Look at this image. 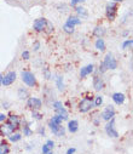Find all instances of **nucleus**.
<instances>
[{
	"label": "nucleus",
	"instance_id": "f257e3e1",
	"mask_svg": "<svg viewBox=\"0 0 133 154\" xmlns=\"http://www.w3.org/2000/svg\"><path fill=\"white\" fill-rule=\"evenodd\" d=\"M21 77H22V81H23L26 85H28V86H30V87H33V86L36 85L35 75L32 73V72H27V70H24V72H22Z\"/></svg>",
	"mask_w": 133,
	"mask_h": 154
},
{
	"label": "nucleus",
	"instance_id": "f03ea898",
	"mask_svg": "<svg viewBox=\"0 0 133 154\" xmlns=\"http://www.w3.org/2000/svg\"><path fill=\"white\" fill-rule=\"evenodd\" d=\"M48 126L51 129V131H52V133H55V135L57 137H62L65 135V129L62 126V124H56V122L53 121H48Z\"/></svg>",
	"mask_w": 133,
	"mask_h": 154
},
{
	"label": "nucleus",
	"instance_id": "7ed1b4c3",
	"mask_svg": "<svg viewBox=\"0 0 133 154\" xmlns=\"http://www.w3.org/2000/svg\"><path fill=\"white\" fill-rule=\"evenodd\" d=\"M105 132H107V135L112 137V138H116L119 137V132L117 130L115 129V119L112 118L108 121V124L105 125Z\"/></svg>",
	"mask_w": 133,
	"mask_h": 154
},
{
	"label": "nucleus",
	"instance_id": "20e7f679",
	"mask_svg": "<svg viewBox=\"0 0 133 154\" xmlns=\"http://www.w3.org/2000/svg\"><path fill=\"white\" fill-rule=\"evenodd\" d=\"M93 107H95L93 101H92L91 98H87V97L83 98V100H81V102L79 103V110L81 113H87L88 110H91Z\"/></svg>",
	"mask_w": 133,
	"mask_h": 154
},
{
	"label": "nucleus",
	"instance_id": "39448f33",
	"mask_svg": "<svg viewBox=\"0 0 133 154\" xmlns=\"http://www.w3.org/2000/svg\"><path fill=\"white\" fill-rule=\"evenodd\" d=\"M103 66L105 67V69H116L117 62L111 54H107V56L104 57V61H103Z\"/></svg>",
	"mask_w": 133,
	"mask_h": 154
},
{
	"label": "nucleus",
	"instance_id": "423d86ee",
	"mask_svg": "<svg viewBox=\"0 0 133 154\" xmlns=\"http://www.w3.org/2000/svg\"><path fill=\"white\" fill-rule=\"evenodd\" d=\"M116 10H117V6H116L115 3H110V4L107 5V17L110 19V21H114L115 19Z\"/></svg>",
	"mask_w": 133,
	"mask_h": 154
},
{
	"label": "nucleus",
	"instance_id": "0eeeda50",
	"mask_svg": "<svg viewBox=\"0 0 133 154\" xmlns=\"http://www.w3.org/2000/svg\"><path fill=\"white\" fill-rule=\"evenodd\" d=\"M33 27H34V29L36 30V32H43V30H45L46 27H47V19L44 18V17H43V18H38V19H35V22H34Z\"/></svg>",
	"mask_w": 133,
	"mask_h": 154
},
{
	"label": "nucleus",
	"instance_id": "6e6552de",
	"mask_svg": "<svg viewBox=\"0 0 133 154\" xmlns=\"http://www.w3.org/2000/svg\"><path fill=\"white\" fill-rule=\"evenodd\" d=\"M114 117H115V108L112 106H108L103 110V113H102V118H103L104 120H107V121H109L110 119H112Z\"/></svg>",
	"mask_w": 133,
	"mask_h": 154
},
{
	"label": "nucleus",
	"instance_id": "1a4fd4ad",
	"mask_svg": "<svg viewBox=\"0 0 133 154\" xmlns=\"http://www.w3.org/2000/svg\"><path fill=\"white\" fill-rule=\"evenodd\" d=\"M15 80H16V73H15V72H9L6 75L3 77V83H1V85L9 86V85H11Z\"/></svg>",
	"mask_w": 133,
	"mask_h": 154
},
{
	"label": "nucleus",
	"instance_id": "9d476101",
	"mask_svg": "<svg viewBox=\"0 0 133 154\" xmlns=\"http://www.w3.org/2000/svg\"><path fill=\"white\" fill-rule=\"evenodd\" d=\"M41 105H43L41 100H39V98H36V97H30V98L28 100V107L32 108L33 110L40 109V108H41Z\"/></svg>",
	"mask_w": 133,
	"mask_h": 154
},
{
	"label": "nucleus",
	"instance_id": "9b49d317",
	"mask_svg": "<svg viewBox=\"0 0 133 154\" xmlns=\"http://www.w3.org/2000/svg\"><path fill=\"white\" fill-rule=\"evenodd\" d=\"M93 69H95V66L92 64V63L85 66L84 68H81V70H80V77H81V78H85V77L90 75L92 72H93Z\"/></svg>",
	"mask_w": 133,
	"mask_h": 154
},
{
	"label": "nucleus",
	"instance_id": "f8f14e48",
	"mask_svg": "<svg viewBox=\"0 0 133 154\" xmlns=\"http://www.w3.org/2000/svg\"><path fill=\"white\" fill-rule=\"evenodd\" d=\"M93 87L96 91H100V90H103L104 89V81L102 78L99 77H95L93 78Z\"/></svg>",
	"mask_w": 133,
	"mask_h": 154
},
{
	"label": "nucleus",
	"instance_id": "ddd939ff",
	"mask_svg": "<svg viewBox=\"0 0 133 154\" xmlns=\"http://www.w3.org/2000/svg\"><path fill=\"white\" fill-rule=\"evenodd\" d=\"M125 98H126L125 95L121 94V92H115V94L112 95V101H114L117 106H120V105L124 103V102H125Z\"/></svg>",
	"mask_w": 133,
	"mask_h": 154
},
{
	"label": "nucleus",
	"instance_id": "4468645a",
	"mask_svg": "<svg viewBox=\"0 0 133 154\" xmlns=\"http://www.w3.org/2000/svg\"><path fill=\"white\" fill-rule=\"evenodd\" d=\"M15 129H16V126H14L11 122H10V124H6V125H3V126H1L3 135H7V136L11 135V133H14Z\"/></svg>",
	"mask_w": 133,
	"mask_h": 154
},
{
	"label": "nucleus",
	"instance_id": "2eb2a0df",
	"mask_svg": "<svg viewBox=\"0 0 133 154\" xmlns=\"http://www.w3.org/2000/svg\"><path fill=\"white\" fill-rule=\"evenodd\" d=\"M65 24H68V26H70V27H75V26H79V24H81V19H80L79 17L70 16V17L67 19Z\"/></svg>",
	"mask_w": 133,
	"mask_h": 154
},
{
	"label": "nucleus",
	"instance_id": "dca6fc26",
	"mask_svg": "<svg viewBox=\"0 0 133 154\" xmlns=\"http://www.w3.org/2000/svg\"><path fill=\"white\" fill-rule=\"evenodd\" d=\"M68 130L71 133H75L79 130V122H78V120H70L68 122Z\"/></svg>",
	"mask_w": 133,
	"mask_h": 154
},
{
	"label": "nucleus",
	"instance_id": "f3484780",
	"mask_svg": "<svg viewBox=\"0 0 133 154\" xmlns=\"http://www.w3.org/2000/svg\"><path fill=\"white\" fill-rule=\"evenodd\" d=\"M96 49L98 50V51H104L105 50V43H104V40L102 39V38H98L97 40H96Z\"/></svg>",
	"mask_w": 133,
	"mask_h": 154
},
{
	"label": "nucleus",
	"instance_id": "a211bd4d",
	"mask_svg": "<svg viewBox=\"0 0 133 154\" xmlns=\"http://www.w3.org/2000/svg\"><path fill=\"white\" fill-rule=\"evenodd\" d=\"M56 112H57V115H59L63 120H67V119H68V112L65 110L64 107H60V108L56 109Z\"/></svg>",
	"mask_w": 133,
	"mask_h": 154
},
{
	"label": "nucleus",
	"instance_id": "6ab92c4d",
	"mask_svg": "<svg viewBox=\"0 0 133 154\" xmlns=\"http://www.w3.org/2000/svg\"><path fill=\"white\" fill-rule=\"evenodd\" d=\"M55 80H56V85H57L58 90L63 91V90H64V81H63V78L60 77V75H57V77L55 78Z\"/></svg>",
	"mask_w": 133,
	"mask_h": 154
},
{
	"label": "nucleus",
	"instance_id": "aec40b11",
	"mask_svg": "<svg viewBox=\"0 0 133 154\" xmlns=\"http://www.w3.org/2000/svg\"><path fill=\"white\" fill-rule=\"evenodd\" d=\"M95 35H97L98 38H102L104 34H105V29L104 28H102V27H96V29H95Z\"/></svg>",
	"mask_w": 133,
	"mask_h": 154
},
{
	"label": "nucleus",
	"instance_id": "412c9836",
	"mask_svg": "<svg viewBox=\"0 0 133 154\" xmlns=\"http://www.w3.org/2000/svg\"><path fill=\"white\" fill-rule=\"evenodd\" d=\"M21 138H22V135H21V133H11V135L9 136V140L11 141V142H18Z\"/></svg>",
	"mask_w": 133,
	"mask_h": 154
},
{
	"label": "nucleus",
	"instance_id": "4be33fe9",
	"mask_svg": "<svg viewBox=\"0 0 133 154\" xmlns=\"http://www.w3.org/2000/svg\"><path fill=\"white\" fill-rule=\"evenodd\" d=\"M76 12H78V15L79 16H81V17H87V11H86V9H84V7H81V6H79V7H76Z\"/></svg>",
	"mask_w": 133,
	"mask_h": 154
},
{
	"label": "nucleus",
	"instance_id": "5701e85b",
	"mask_svg": "<svg viewBox=\"0 0 133 154\" xmlns=\"http://www.w3.org/2000/svg\"><path fill=\"white\" fill-rule=\"evenodd\" d=\"M18 97L21 98V100H24V98H27L28 97V91L26 90V89H19L18 90Z\"/></svg>",
	"mask_w": 133,
	"mask_h": 154
},
{
	"label": "nucleus",
	"instance_id": "b1692460",
	"mask_svg": "<svg viewBox=\"0 0 133 154\" xmlns=\"http://www.w3.org/2000/svg\"><path fill=\"white\" fill-rule=\"evenodd\" d=\"M9 120H10V122H11V124L14 125V126H18V124H19V118L17 117V115H11L9 118Z\"/></svg>",
	"mask_w": 133,
	"mask_h": 154
},
{
	"label": "nucleus",
	"instance_id": "393cba45",
	"mask_svg": "<svg viewBox=\"0 0 133 154\" xmlns=\"http://www.w3.org/2000/svg\"><path fill=\"white\" fill-rule=\"evenodd\" d=\"M9 152H10V147L6 143H1L0 145V154H7Z\"/></svg>",
	"mask_w": 133,
	"mask_h": 154
},
{
	"label": "nucleus",
	"instance_id": "a878e982",
	"mask_svg": "<svg viewBox=\"0 0 133 154\" xmlns=\"http://www.w3.org/2000/svg\"><path fill=\"white\" fill-rule=\"evenodd\" d=\"M133 44V40L132 39H128L126 40V42H124V44H122V50H128Z\"/></svg>",
	"mask_w": 133,
	"mask_h": 154
},
{
	"label": "nucleus",
	"instance_id": "bb28decb",
	"mask_svg": "<svg viewBox=\"0 0 133 154\" xmlns=\"http://www.w3.org/2000/svg\"><path fill=\"white\" fill-rule=\"evenodd\" d=\"M102 103H103V97H102V96H96L95 97V102H93L95 107H99Z\"/></svg>",
	"mask_w": 133,
	"mask_h": 154
},
{
	"label": "nucleus",
	"instance_id": "cd10ccee",
	"mask_svg": "<svg viewBox=\"0 0 133 154\" xmlns=\"http://www.w3.org/2000/svg\"><path fill=\"white\" fill-rule=\"evenodd\" d=\"M63 30H64L65 33H68V34H71V33H74V27H70L68 24H64L63 26Z\"/></svg>",
	"mask_w": 133,
	"mask_h": 154
},
{
	"label": "nucleus",
	"instance_id": "c85d7f7f",
	"mask_svg": "<svg viewBox=\"0 0 133 154\" xmlns=\"http://www.w3.org/2000/svg\"><path fill=\"white\" fill-rule=\"evenodd\" d=\"M51 121H53V122H56V124H62V121H63V119L60 118L59 115H55V117H52L51 118Z\"/></svg>",
	"mask_w": 133,
	"mask_h": 154
},
{
	"label": "nucleus",
	"instance_id": "c756f323",
	"mask_svg": "<svg viewBox=\"0 0 133 154\" xmlns=\"http://www.w3.org/2000/svg\"><path fill=\"white\" fill-rule=\"evenodd\" d=\"M33 133V131L29 129V126H24L23 127V136H30Z\"/></svg>",
	"mask_w": 133,
	"mask_h": 154
},
{
	"label": "nucleus",
	"instance_id": "7c9ffc66",
	"mask_svg": "<svg viewBox=\"0 0 133 154\" xmlns=\"http://www.w3.org/2000/svg\"><path fill=\"white\" fill-rule=\"evenodd\" d=\"M46 145H47V147H48L51 150H52V148L55 147V142H53L52 140H48V141L46 142Z\"/></svg>",
	"mask_w": 133,
	"mask_h": 154
},
{
	"label": "nucleus",
	"instance_id": "2f4dec72",
	"mask_svg": "<svg viewBox=\"0 0 133 154\" xmlns=\"http://www.w3.org/2000/svg\"><path fill=\"white\" fill-rule=\"evenodd\" d=\"M84 1H86V0H70V5L75 6L78 3H84Z\"/></svg>",
	"mask_w": 133,
	"mask_h": 154
},
{
	"label": "nucleus",
	"instance_id": "473e14b6",
	"mask_svg": "<svg viewBox=\"0 0 133 154\" xmlns=\"http://www.w3.org/2000/svg\"><path fill=\"white\" fill-rule=\"evenodd\" d=\"M22 57H23V59H29L30 54L28 52V51H23V52H22Z\"/></svg>",
	"mask_w": 133,
	"mask_h": 154
},
{
	"label": "nucleus",
	"instance_id": "72a5a7b5",
	"mask_svg": "<svg viewBox=\"0 0 133 154\" xmlns=\"http://www.w3.org/2000/svg\"><path fill=\"white\" fill-rule=\"evenodd\" d=\"M33 117H34L35 119H38V120H39V119H41V117H43V115L40 114V113H38V112L33 110Z\"/></svg>",
	"mask_w": 133,
	"mask_h": 154
},
{
	"label": "nucleus",
	"instance_id": "f704fd0d",
	"mask_svg": "<svg viewBox=\"0 0 133 154\" xmlns=\"http://www.w3.org/2000/svg\"><path fill=\"white\" fill-rule=\"evenodd\" d=\"M50 150H51V149L47 147V145H44V146H43V154H47Z\"/></svg>",
	"mask_w": 133,
	"mask_h": 154
},
{
	"label": "nucleus",
	"instance_id": "c9c22d12",
	"mask_svg": "<svg viewBox=\"0 0 133 154\" xmlns=\"http://www.w3.org/2000/svg\"><path fill=\"white\" fill-rule=\"evenodd\" d=\"M45 77H46V79H51V74H50V70L47 69V68H45Z\"/></svg>",
	"mask_w": 133,
	"mask_h": 154
},
{
	"label": "nucleus",
	"instance_id": "e433bc0d",
	"mask_svg": "<svg viewBox=\"0 0 133 154\" xmlns=\"http://www.w3.org/2000/svg\"><path fill=\"white\" fill-rule=\"evenodd\" d=\"M75 152H76L75 148H69V149L67 150V154H75Z\"/></svg>",
	"mask_w": 133,
	"mask_h": 154
},
{
	"label": "nucleus",
	"instance_id": "4c0bfd02",
	"mask_svg": "<svg viewBox=\"0 0 133 154\" xmlns=\"http://www.w3.org/2000/svg\"><path fill=\"white\" fill-rule=\"evenodd\" d=\"M39 47H40V44H39V43H35V44L33 45V49H34V51H38V50H39Z\"/></svg>",
	"mask_w": 133,
	"mask_h": 154
},
{
	"label": "nucleus",
	"instance_id": "58836bf2",
	"mask_svg": "<svg viewBox=\"0 0 133 154\" xmlns=\"http://www.w3.org/2000/svg\"><path fill=\"white\" fill-rule=\"evenodd\" d=\"M6 120V115L5 114H0V121H5Z\"/></svg>",
	"mask_w": 133,
	"mask_h": 154
},
{
	"label": "nucleus",
	"instance_id": "ea45409f",
	"mask_svg": "<svg viewBox=\"0 0 133 154\" xmlns=\"http://www.w3.org/2000/svg\"><path fill=\"white\" fill-rule=\"evenodd\" d=\"M40 133H43V135H45V130H44V127H43V129H40Z\"/></svg>",
	"mask_w": 133,
	"mask_h": 154
},
{
	"label": "nucleus",
	"instance_id": "a19ab883",
	"mask_svg": "<svg viewBox=\"0 0 133 154\" xmlns=\"http://www.w3.org/2000/svg\"><path fill=\"white\" fill-rule=\"evenodd\" d=\"M1 83H3V75L0 74V86H1Z\"/></svg>",
	"mask_w": 133,
	"mask_h": 154
},
{
	"label": "nucleus",
	"instance_id": "79ce46f5",
	"mask_svg": "<svg viewBox=\"0 0 133 154\" xmlns=\"http://www.w3.org/2000/svg\"><path fill=\"white\" fill-rule=\"evenodd\" d=\"M114 3H121V1H124V0H112Z\"/></svg>",
	"mask_w": 133,
	"mask_h": 154
},
{
	"label": "nucleus",
	"instance_id": "37998d69",
	"mask_svg": "<svg viewBox=\"0 0 133 154\" xmlns=\"http://www.w3.org/2000/svg\"><path fill=\"white\" fill-rule=\"evenodd\" d=\"M47 154H52V150H50V152H48Z\"/></svg>",
	"mask_w": 133,
	"mask_h": 154
}]
</instances>
